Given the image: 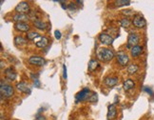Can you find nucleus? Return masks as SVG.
<instances>
[{
	"label": "nucleus",
	"instance_id": "obj_13",
	"mask_svg": "<svg viewBox=\"0 0 154 120\" xmlns=\"http://www.w3.org/2000/svg\"><path fill=\"white\" fill-rule=\"evenodd\" d=\"M15 28L17 31H20V32H29L30 26L25 22H19V23H15Z\"/></svg>",
	"mask_w": 154,
	"mask_h": 120
},
{
	"label": "nucleus",
	"instance_id": "obj_4",
	"mask_svg": "<svg viewBox=\"0 0 154 120\" xmlns=\"http://www.w3.org/2000/svg\"><path fill=\"white\" fill-rule=\"evenodd\" d=\"M138 43H139V36H138V34L135 33H131L128 35V45H126V47H128V49L131 50V48L137 46V44H138Z\"/></svg>",
	"mask_w": 154,
	"mask_h": 120
},
{
	"label": "nucleus",
	"instance_id": "obj_25",
	"mask_svg": "<svg viewBox=\"0 0 154 120\" xmlns=\"http://www.w3.org/2000/svg\"><path fill=\"white\" fill-rule=\"evenodd\" d=\"M27 36H28L29 40H35L37 37L39 36V34L37 33H35V32H30V33H29L28 34H27Z\"/></svg>",
	"mask_w": 154,
	"mask_h": 120
},
{
	"label": "nucleus",
	"instance_id": "obj_26",
	"mask_svg": "<svg viewBox=\"0 0 154 120\" xmlns=\"http://www.w3.org/2000/svg\"><path fill=\"white\" fill-rule=\"evenodd\" d=\"M97 99H98L97 94H93L92 95H90V98H88V101H90V102H96Z\"/></svg>",
	"mask_w": 154,
	"mask_h": 120
},
{
	"label": "nucleus",
	"instance_id": "obj_34",
	"mask_svg": "<svg viewBox=\"0 0 154 120\" xmlns=\"http://www.w3.org/2000/svg\"><path fill=\"white\" fill-rule=\"evenodd\" d=\"M3 67H4V62L1 61V69H3Z\"/></svg>",
	"mask_w": 154,
	"mask_h": 120
},
{
	"label": "nucleus",
	"instance_id": "obj_14",
	"mask_svg": "<svg viewBox=\"0 0 154 120\" xmlns=\"http://www.w3.org/2000/svg\"><path fill=\"white\" fill-rule=\"evenodd\" d=\"M116 114H117V109H116L115 105L114 104L109 105L108 109V119L114 118L116 116Z\"/></svg>",
	"mask_w": 154,
	"mask_h": 120
},
{
	"label": "nucleus",
	"instance_id": "obj_11",
	"mask_svg": "<svg viewBox=\"0 0 154 120\" xmlns=\"http://www.w3.org/2000/svg\"><path fill=\"white\" fill-rule=\"evenodd\" d=\"M34 41H35V45L38 48H45L48 44H49V39L45 36H40L39 35Z\"/></svg>",
	"mask_w": 154,
	"mask_h": 120
},
{
	"label": "nucleus",
	"instance_id": "obj_7",
	"mask_svg": "<svg viewBox=\"0 0 154 120\" xmlns=\"http://www.w3.org/2000/svg\"><path fill=\"white\" fill-rule=\"evenodd\" d=\"M117 61L120 65L122 66H126V64L128 63L129 61V57L124 51H119L117 53Z\"/></svg>",
	"mask_w": 154,
	"mask_h": 120
},
{
	"label": "nucleus",
	"instance_id": "obj_15",
	"mask_svg": "<svg viewBox=\"0 0 154 120\" xmlns=\"http://www.w3.org/2000/svg\"><path fill=\"white\" fill-rule=\"evenodd\" d=\"M29 18H30L29 15H22V13H16L15 15H13V21H15L16 23L27 21V20H28Z\"/></svg>",
	"mask_w": 154,
	"mask_h": 120
},
{
	"label": "nucleus",
	"instance_id": "obj_23",
	"mask_svg": "<svg viewBox=\"0 0 154 120\" xmlns=\"http://www.w3.org/2000/svg\"><path fill=\"white\" fill-rule=\"evenodd\" d=\"M120 24H121V26L123 27V28H128V27L131 26V22L128 18H124L120 21Z\"/></svg>",
	"mask_w": 154,
	"mask_h": 120
},
{
	"label": "nucleus",
	"instance_id": "obj_24",
	"mask_svg": "<svg viewBox=\"0 0 154 120\" xmlns=\"http://www.w3.org/2000/svg\"><path fill=\"white\" fill-rule=\"evenodd\" d=\"M131 4V1H128V0H118V1H115V5L116 6H128Z\"/></svg>",
	"mask_w": 154,
	"mask_h": 120
},
{
	"label": "nucleus",
	"instance_id": "obj_33",
	"mask_svg": "<svg viewBox=\"0 0 154 120\" xmlns=\"http://www.w3.org/2000/svg\"><path fill=\"white\" fill-rule=\"evenodd\" d=\"M123 13L124 15H132L131 11H123Z\"/></svg>",
	"mask_w": 154,
	"mask_h": 120
},
{
	"label": "nucleus",
	"instance_id": "obj_29",
	"mask_svg": "<svg viewBox=\"0 0 154 120\" xmlns=\"http://www.w3.org/2000/svg\"><path fill=\"white\" fill-rule=\"evenodd\" d=\"M33 85L35 86V88H39L40 87V82H39V79L37 78V79L33 80Z\"/></svg>",
	"mask_w": 154,
	"mask_h": 120
},
{
	"label": "nucleus",
	"instance_id": "obj_27",
	"mask_svg": "<svg viewBox=\"0 0 154 120\" xmlns=\"http://www.w3.org/2000/svg\"><path fill=\"white\" fill-rule=\"evenodd\" d=\"M54 35H55V38L58 40L61 39V37H62V34H61V33L58 30H56L55 32H54Z\"/></svg>",
	"mask_w": 154,
	"mask_h": 120
},
{
	"label": "nucleus",
	"instance_id": "obj_22",
	"mask_svg": "<svg viewBox=\"0 0 154 120\" xmlns=\"http://www.w3.org/2000/svg\"><path fill=\"white\" fill-rule=\"evenodd\" d=\"M138 69L139 68L136 64H131V65H128V71L129 74H133L138 71Z\"/></svg>",
	"mask_w": 154,
	"mask_h": 120
},
{
	"label": "nucleus",
	"instance_id": "obj_32",
	"mask_svg": "<svg viewBox=\"0 0 154 120\" xmlns=\"http://www.w3.org/2000/svg\"><path fill=\"white\" fill-rule=\"evenodd\" d=\"M34 120H45V117H44L43 115H37L36 118Z\"/></svg>",
	"mask_w": 154,
	"mask_h": 120
},
{
	"label": "nucleus",
	"instance_id": "obj_3",
	"mask_svg": "<svg viewBox=\"0 0 154 120\" xmlns=\"http://www.w3.org/2000/svg\"><path fill=\"white\" fill-rule=\"evenodd\" d=\"M90 90L88 88L83 89L81 92H79L78 94L75 95V99H76V102H81V101H85V100H88L90 98Z\"/></svg>",
	"mask_w": 154,
	"mask_h": 120
},
{
	"label": "nucleus",
	"instance_id": "obj_28",
	"mask_svg": "<svg viewBox=\"0 0 154 120\" xmlns=\"http://www.w3.org/2000/svg\"><path fill=\"white\" fill-rule=\"evenodd\" d=\"M63 77L65 78V79H67V77H68V74H67V68L66 66H63Z\"/></svg>",
	"mask_w": 154,
	"mask_h": 120
},
{
	"label": "nucleus",
	"instance_id": "obj_19",
	"mask_svg": "<svg viewBox=\"0 0 154 120\" xmlns=\"http://www.w3.org/2000/svg\"><path fill=\"white\" fill-rule=\"evenodd\" d=\"M15 43L16 46H22L27 43V40L25 38H23L22 36H16L15 38Z\"/></svg>",
	"mask_w": 154,
	"mask_h": 120
},
{
	"label": "nucleus",
	"instance_id": "obj_10",
	"mask_svg": "<svg viewBox=\"0 0 154 120\" xmlns=\"http://www.w3.org/2000/svg\"><path fill=\"white\" fill-rule=\"evenodd\" d=\"M29 62L32 65H36V66H43L45 64V60H44V58L40 56L33 55L29 58Z\"/></svg>",
	"mask_w": 154,
	"mask_h": 120
},
{
	"label": "nucleus",
	"instance_id": "obj_17",
	"mask_svg": "<svg viewBox=\"0 0 154 120\" xmlns=\"http://www.w3.org/2000/svg\"><path fill=\"white\" fill-rule=\"evenodd\" d=\"M131 55H132L133 57L139 56L140 54L143 53V47L138 46V45L135 46V47H133V48H131Z\"/></svg>",
	"mask_w": 154,
	"mask_h": 120
},
{
	"label": "nucleus",
	"instance_id": "obj_20",
	"mask_svg": "<svg viewBox=\"0 0 154 120\" xmlns=\"http://www.w3.org/2000/svg\"><path fill=\"white\" fill-rule=\"evenodd\" d=\"M97 67H98V62L96 60H94V59L90 60V62H88V71H93Z\"/></svg>",
	"mask_w": 154,
	"mask_h": 120
},
{
	"label": "nucleus",
	"instance_id": "obj_21",
	"mask_svg": "<svg viewBox=\"0 0 154 120\" xmlns=\"http://www.w3.org/2000/svg\"><path fill=\"white\" fill-rule=\"evenodd\" d=\"M34 26L39 30H45L47 27L46 23H44L43 21H41V20H38V19L34 21Z\"/></svg>",
	"mask_w": 154,
	"mask_h": 120
},
{
	"label": "nucleus",
	"instance_id": "obj_8",
	"mask_svg": "<svg viewBox=\"0 0 154 120\" xmlns=\"http://www.w3.org/2000/svg\"><path fill=\"white\" fill-rule=\"evenodd\" d=\"M99 40L101 41L102 44L107 45V46L111 45V44L113 43V38H112L110 35H108V33H103L99 35Z\"/></svg>",
	"mask_w": 154,
	"mask_h": 120
},
{
	"label": "nucleus",
	"instance_id": "obj_12",
	"mask_svg": "<svg viewBox=\"0 0 154 120\" xmlns=\"http://www.w3.org/2000/svg\"><path fill=\"white\" fill-rule=\"evenodd\" d=\"M5 75H6L7 79H9L10 81L15 80V78H16V73H15V71L13 70L12 68L6 69V70H5Z\"/></svg>",
	"mask_w": 154,
	"mask_h": 120
},
{
	"label": "nucleus",
	"instance_id": "obj_31",
	"mask_svg": "<svg viewBox=\"0 0 154 120\" xmlns=\"http://www.w3.org/2000/svg\"><path fill=\"white\" fill-rule=\"evenodd\" d=\"M144 91H145V92H148V94H153L152 91L150 90V89H148V87H145V88H144Z\"/></svg>",
	"mask_w": 154,
	"mask_h": 120
},
{
	"label": "nucleus",
	"instance_id": "obj_30",
	"mask_svg": "<svg viewBox=\"0 0 154 120\" xmlns=\"http://www.w3.org/2000/svg\"><path fill=\"white\" fill-rule=\"evenodd\" d=\"M68 8L70 9V10H76V6H75L74 3H70V4L68 5Z\"/></svg>",
	"mask_w": 154,
	"mask_h": 120
},
{
	"label": "nucleus",
	"instance_id": "obj_5",
	"mask_svg": "<svg viewBox=\"0 0 154 120\" xmlns=\"http://www.w3.org/2000/svg\"><path fill=\"white\" fill-rule=\"evenodd\" d=\"M132 24L134 25V27H136V28L141 29V28H144V27L146 26V19L144 18L142 15H137L134 16V18H133Z\"/></svg>",
	"mask_w": 154,
	"mask_h": 120
},
{
	"label": "nucleus",
	"instance_id": "obj_16",
	"mask_svg": "<svg viewBox=\"0 0 154 120\" xmlns=\"http://www.w3.org/2000/svg\"><path fill=\"white\" fill-rule=\"evenodd\" d=\"M135 83L133 82L132 79H126L124 81V83H123V88L125 89V91H129L131 90V89L134 88Z\"/></svg>",
	"mask_w": 154,
	"mask_h": 120
},
{
	"label": "nucleus",
	"instance_id": "obj_18",
	"mask_svg": "<svg viewBox=\"0 0 154 120\" xmlns=\"http://www.w3.org/2000/svg\"><path fill=\"white\" fill-rule=\"evenodd\" d=\"M118 83V78L117 77H107L105 79V84L108 87H113Z\"/></svg>",
	"mask_w": 154,
	"mask_h": 120
},
{
	"label": "nucleus",
	"instance_id": "obj_1",
	"mask_svg": "<svg viewBox=\"0 0 154 120\" xmlns=\"http://www.w3.org/2000/svg\"><path fill=\"white\" fill-rule=\"evenodd\" d=\"M97 56L100 60L109 61L114 57V53L108 49H99L97 51Z\"/></svg>",
	"mask_w": 154,
	"mask_h": 120
},
{
	"label": "nucleus",
	"instance_id": "obj_2",
	"mask_svg": "<svg viewBox=\"0 0 154 120\" xmlns=\"http://www.w3.org/2000/svg\"><path fill=\"white\" fill-rule=\"evenodd\" d=\"M0 92H1V96L9 98L13 95V88L11 85L6 84L3 81H1V86H0Z\"/></svg>",
	"mask_w": 154,
	"mask_h": 120
},
{
	"label": "nucleus",
	"instance_id": "obj_9",
	"mask_svg": "<svg viewBox=\"0 0 154 120\" xmlns=\"http://www.w3.org/2000/svg\"><path fill=\"white\" fill-rule=\"evenodd\" d=\"M16 89H17V91H18V92H24V94H30V92H32V90H30V88L29 87V85L27 84L26 82H19V83H17Z\"/></svg>",
	"mask_w": 154,
	"mask_h": 120
},
{
	"label": "nucleus",
	"instance_id": "obj_6",
	"mask_svg": "<svg viewBox=\"0 0 154 120\" xmlns=\"http://www.w3.org/2000/svg\"><path fill=\"white\" fill-rule=\"evenodd\" d=\"M30 11V6L27 2L22 1L20 2L18 5L15 7V12L18 13H22V15H26V12H28Z\"/></svg>",
	"mask_w": 154,
	"mask_h": 120
}]
</instances>
